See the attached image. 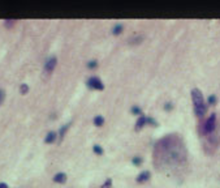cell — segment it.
<instances>
[{
    "label": "cell",
    "instance_id": "obj_15",
    "mask_svg": "<svg viewBox=\"0 0 220 188\" xmlns=\"http://www.w3.org/2000/svg\"><path fill=\"white\" fill-rule=\"evenodd\" d=\"M92 149H94V153L98 154V156H102V154H103V148L99 146V145H94Z\"/></svg>",
    "mask_w": 220,
    "mask_h": 188
},
{
    "label": "cell",
    "instance_id": "obj_19",
    "mask_svg": "<svg viewBox=\"0 0 220 188\" xmlns=\"http://www.w3.org/2000/svg\"><path fill=\"white\" fill-rule=\"evenodd\" d=\"M147 123L150 125H153V127H158V122H156L155 119H153V118H147Z\"/></svg>",
    "mask_w": 220,
    "mask_h": 188
},
{
    "label": "cell",
    "instance_id": "obj_1",
    "mask_svg": "<svg viewBox=\"0 0 220 188\" xmlns=\"http://www.w3.org/2000/svg\"><path fill=\"white\" fill-rule=\"evenodd\" d=\"M156 158H160L163 163H167L169 166L182 162L185 154L181 141L177 137L172 136L160 140L159 144L156 145Z\"/></svg>",
    "mask_w": 220,
    "mask_h": 188
},
{
    "label": "cell",
    "instance_id": "obj_8",
    "mask_svg": "<svg viewBox=\"0 0 220 188\" xmlns=\"http://www.w3.org/2000/svg\"><path fill=\"white\" fill-rule=\"evenodd\" d=\"M53 182L55 183H65L67 182V174H64V172H59V174H56L53 176Z\"/></svg>",
    "mask_w": 220,
    "mask_h": 188
},
{
    "label": "cell",
    "instance_id": "obj_21",
    "mask_svg": "<svg viewBox=\"0 0 220 188\" xmlns=\"http://www.w3.org/2000/svg\"><path fill=\"white\" fill-rule=\"evenodd\" d=\"M172 109H173V105L171 103V102H168V103L164 105V110H165V111H171Z\"/></svg>",
    "mask_w": 220,
    "mask_h": 188
},
{
    "label": "cell",
    "instance_id": "obj_3",
    "mask_svg": "<svg viewBox=\"0 0 220 188\" xmlns=\"http://www.w3.org/2000/svg\"><path fill=\"white\" fill-rule=\"evenodd\" d=\"M215 128H216V115L211 114L207 118L206 122H204L203 127H202V131H203L204 135H210V133H212L215 131Z\"/></svg>",
    "mask_w": 220,
    "mask_h": 188
},
{
    "label": "cell",
    "instance_id": "obj_16",
    "mask_svg": "<svg viewBox=\"0 0 220 188\" xmlns=\"http://www.w3.org/2000/svg\"><path fill=\"white\" fill-rule=\"evenodd\" d=\"M132 162H133L135 166H139V165H142V157H134L133 160H132Z\"/></svg>",
    "mask_w": 220,
    "mask_h": 188
},
{
    "label": "cell",
    "instance_id": "obj_22",
    "mask_svg": "<svg viewBox=\"0 0 220 188\" xmlns=\"http://www.w3.org/2000/svg\"><path fill=\"white\" fill-rule=\"evenodd\" d=\"M4 98H5V93H4L3 89H0V105L4 102Z\"/></svg>",
    "mask_w": 220,
    "mask_h": 188
},
{
    "label": "cell",
    "instance_id": "obj_20",
    "mask_svg": "<svg viewBox=\"0 0 220 188\" xmlns=\"http://www.w3.org/2000/svg\"><path fill=\"white\" fill-rule=\"evenodd\" d=\"M111 186H112V180H111V179H107V180L104 182V184L102 186V188H111Z\"/></svg>",
    "mask_w": 220,
    "mask_h": 188
},
{
    "label": "cell",
    "instance_id": "obj_24",
    "mask_svg": "<svg viewBox=\"0 0 220 188\" xmlns=\"http://www.w3.org/2000/svg\"><path fill=\"white\" fill-rule=\"evenodd\" d=\"M0 188H8V186L5 183H0Z\"/></svg>",
    "mask_w": 220,
    "mask_h": 188
},
{
    "label": "cell",
    "instance_id": "obj_2",
    "mask_svg": "<svg viewBox=\"0 0 220 188\" xmlns=\"http://www.w3.org/2000/svg\"><path fill=\"white\" fill-rule=\"evenodd\" d=\"M192 99L194 105V112L198 118H203L204 114L207 112V105L204 103L203 94L198 88H195L192 90Z\"/></svg>",
    "mask_w": 220,
    "mask_h": 188
},
{
    "label": "cell",
    "instance_id": "obj_18",
    "mask_svg": "<svg viewBox=\"0 0 220 188\" xmlns=\"http://www.w3.org/2000/svg\"><path fill=\"white\" fill-rule=\"evenodd\" d=\"M87 67H89L90 69H94V68H96V67H98V61L96 60H91V61L87 63Z\"/></svg>",
    "mask_w": 220,
    "mask_h": 188
},
{
    "label": "cell",
    "instance_id": "obj_4",
    "mask_svg": "<svg viewBox=\"0 0 220 188\" xmlns=\"http://www.w3.org/2000/svg\"><path fill=\"white\" fill-rule=\"evenodd\" d=\"M87 86H89L90 89H95V90H103L104 89V85L103 83L100 81V79H98V77H90L89 80H87Z\"/></svg>",
    "mask_w": 220,
    "mask_h": 188
},
{
    "label": "cell",
    "instance_id": "obj_7",
    "mask_svg": "<svg viewBox=\"0 0 220 188\" xmlns=\"http://www.w3.org/2000/svg\"><path fill=\"white\" fill-rule=\"evenodd\" d=\"M150 171H142L141 174L137 176V182L138 183H145V182H147L150 179Z\"/></svg>",
    "mask_w": 220,
    "mask_h": 188
},
{
    "label": "cell",
    "instance_id": "obj_5",
    "mask_svg": "<svg viewBox=\"0 0 220 188\" xmlns=\"http://www.w3.org/2000/svg\"><path fill=\"white\" fill-rule=\"evenodd\" d=\"M56 57L55 56H51V57H48L47 61H46V64H45V71L47 72V73H51V72L55 69V67H56Z\"/></svg>",
    "mask_w": 220,
    "mask_h": 188
},
{
    "label": "cell",
    "instance_id": "obj_11",
    "mask_svg": "<svg viewBox=\"0 0 220 188\" xmlns=\"http://www.w3.org/2000/svg\"><path fill=\"white\" fill-rule=\"evenodd\" d=\"M123 29H124V26L121 25V24H117V25H115L114 29H112V33H114L115 35H119L120 33L123 31Z\"/></svg>",
    "mask_w": 220,
    "mask_h": 188
},
{
    "label": "cell",
    "instance_id": "obj_6",
    "mask_svg": "<svg viewBox=\"0 0 220 188\" xmlns=\"http://www.w3.org/2000/svg\"><path fill=\"white\" fill-rule=\"evenodd\" d=\"M147 123V118L145 116V115L142 114L141 116L138 118V120L135 122V131H141L143 127H145V124Z\"/></svg>",
    "mask_w": 220,
    "mask_h": 188
},
{
    "label": "cell",
    "instance_id": "obj_14",
    "mask_svg": "<svg viewBox=\"0 0 220 188\" xmlns=\"http://www.w3.org/2000/svg\"><path fill=\"white\" fill-rule=\"evenodd\" d=\"M207 102H208V105H215V103L218 102V97H216V95H215V94H211V95H210V97H208Z\"/></svg>",
    "mask_w": 220,
    "mask_h": 188
},
{
    "label": "cell",
    "instance_id": "obj_9",
    "mask_svg": "<svg viewBox=\"0 0 220 188\" xmlns=\"http://www.w3.org/2000/svg\"><path fill=\"white\" fill-rule=\"evenodd\" d=\"M56 132H53V131H51V132H48L47 133V136H46V138H45V142L46 144H51V142H53L56 140Z\"/></svg>",
    "mask_w": 220,
    "mask_h": 188
},
{
    "label": "cell",
    "instance_id": "obj_12",
    "mask_svg": "<svg viewBox=\"0 0 220 188\" xmlns=\"http://www.w3.org/2000/svg\"><path fill=\"white\" fill-rule=\"evenodd\" d=\"M69 127H70V124H64L60 128V131H59V136H60V138L64 137V135H65V132L68 131V129H69Z\"/></svg>",
    "mask_w": 220,
    "mask_h": 188
},
{
    "label": "cell",
    "instance_id": "obj_17",
    "mask_svg": "<svg viewBox=\"0 0 220 188\" xmlns=\"http://www.w3.org/2000/svg\"><path fill=\"white\" fill-rule=\"evenodd\" d=\"M20 91H21V94H26L29 91V86L26 84H21V88H20Z\"/></svg>",
    "mask_w": 220,
    "mask_h": 188
},
{
    "label": "cell",
    "instance_id": "obj_13",
    "mask_svg": "<svg viewBox=\"0 0 220 188\" xmlns=\"http://www.w3.org/2000/svg\"><path fill=\"white\" fill-rule=\"evenodd\" d=\"M130 111H132V114H133V115H139V116L142 115V110H141L138 106H133Z\"/></svg>",
    "mask_w": 220,
    "mask_h": 188
},
{
    "label": "cell",
    "instance_id": "obj_23",
    "mask_svg": "<svg viewBox=\"0 0 220 188\" xmlns=\"http://www.w3.org/2000/svg\"><path fill=\"white\" fill-rule=\"evenodd\" d=\"M13 24H14V20H5V26H8V28H11Z\"/></svg>",
    "mask_w": 220,
    "mask_h": 188
},
{
    "label": "cell",
    "instance_id": "obj_10",
    "mask_svg": "<svg viewBox=\"0 0 220 188\" xmlns=\"http://www.w3.org/2000/svg\"><path fill=\"white\" fill-rule=\"evenodd\" d=\"M103 124H104V118L102 116V115H96V116L94 118V125H96V127H102Z\"/></svg>",
    "mask_w": 220,
    "mask_h": 188
}]
</instances>
